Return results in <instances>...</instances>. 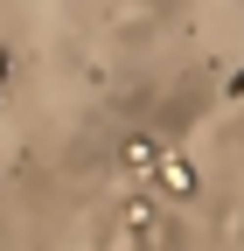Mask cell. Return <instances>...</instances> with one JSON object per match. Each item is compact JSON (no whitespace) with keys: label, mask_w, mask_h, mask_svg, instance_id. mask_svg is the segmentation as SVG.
I'll use <instances>...</instances> for the list:
<instances>
[{"label":"cell","mask_w":244,"mask_h":251,"mask_svg":"<svg viewBox=\"0 0 244 251\" xmlns=\"http://www.w3.org/2000/svg\"><path fill=\"white\" fill-rule=\"evenodd\" d=\"M161 161H168V147L146 140V133H133L126 147H119V168H126L133 181H161Z\"/></svg>","instance_id":"cell-1"},{"label":"cell","mask_w":244,"mask_h":251,"mask_svg":"<svg viewBox=\"0 0 244 251\" xmlns=\"http://www.w3.org/2000/svg\"><path fill=\"white\" fill-rule=\"evenodd\" d=\"M0 77H7V49H0Z\"/></svg>","instance_id":"cell-3"},{"label":"cell","mask_w":244,"mask_h":251,"mask_svg":"<svg viewBox=\"0 0 244 251\" xmlns=\"http://www.w3.org/2000/svg\"><path fill=\"white\" fill-rule=\"evenodd\" d=\"M161 196H174V202L195 196V168L181 161V153H168V161H161Z\"/></svg>","instance_id":"cell-2"}]
</instances>
